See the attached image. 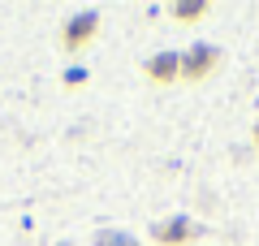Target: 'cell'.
<instances>
[{
	"instance_id": "3",
	"label": "cell",
	"mask_w": 259,
	"mask_h": 246,
	"mask_svg": "<svg viewBox=\"0 0 259 246\" xmlns=\"http://www.w3.org/2000/svg\"><path fill=\"white\" fill-rule=\"evenodd\" d=\"M194 233H199V229H194V225H190V220H186V216L160 220V225L151 229V237H156L160 246H190V242H194Z\"/></svg>"
},
{
	"instance_id": "2",
	"label": "cell",
	"mask_w": 259,
	"mask_h": 246,
	"mask_svg": "<svg viewBox=\"0 0 259 246\" xmlns=\"http://www.w3.org/2000/svg\"><path fill=\"white\" fill-rule=\"evenodd\" d=\"M216 65H221V52H216L212 44H194L190 52L182 56V78H186V82H203Z\"/></svg>"
},
{
	"instance_id": "7",
	"label": "cell",
	"mask_w": 259,
	"mask_h": 246,
	"mask_svg": "<svg viewBox=\"0 0 259 246\" xmlns=\"http://www.w3.org/2000/svg\"><path fill=\"white\" fill-rule=\"evenodd\" d=\"M87 78H91V73H87V69H82V65H74V69L65 73V87H82V82H87Z\"/></svg>"
},
{
	"instance_id": "1",
	"label": "cell",
	"mask_w": 259,
	"mask_h": 246,
	"mask_svg": "<svg viewBox=\"0 0 259 246\" xmlns=\"http://www.w3.org/2000/svg\"><path fill=\"white\" fill-rule=\"evenodd\" d=\"M100 35V13H78L74 22H65V30H61V48L65 52H82L91 39Z\"/></svg>"
},
{
	"instance_id": "6",
	"label": "cell",
	"mask_w": 259,
	"mask_h": 246,
	"mask_svg": "<svg viewBox=\"0 0 259 246\" xmlns=\"http://www.w3.org/2000/svg\"><path fill=\"white\" fill-rule=\"evenodd\" d=\"M91 246H139L130 233H121V229H100V233L91 237Z\"/></svg>"
},
{
	"instance_id": "5",
	"label": "cell",
	"mask_w": 259,
	"mask_h": 246,
	"mask_svg": "<svg viewBox=\"0 0 259 246\" xmlns=\"http://www.w3.org/2000/svg\"><path fill=\"white\" fill-rule=\"evenodd\" d=\"M207 13V0H177L173 9H168V18L173 22H199Z\"/></svg>"
},
{
	"instance_id": "8",
	"label": "cell",
	"mask_w": 259,
	"mask_h": 246,
	"mask_svg": "<svg viewBox=\"0 0 259 246\" xmlns=\"http://www.w3.org/2000/svg\"><path fill=\"white\" fill-rule=\"evenodd\" d=\"M255 147H259V126H255Z\"/></svg>"
},
{
	"instance_id": "4",
	"label": "cell",
	"mask_w": 259,
	"mask_h": 246,
	"mask_svg": "<svg viewBox=\"0 0 259 246\" xmlns=\"http://www.w3.org/2000/svg\"><path fill=\"white\" fill-rule=\"evenodd\" d=\"M147 78L160 82V87H168L173 78H182V56H177V52H160V56H151V61H147Z\"/></svg>"
}]
</instances>
